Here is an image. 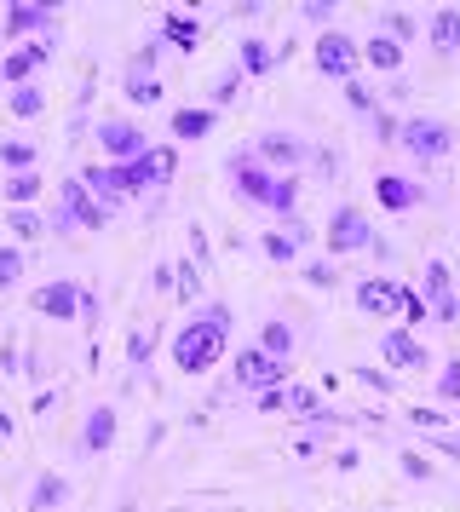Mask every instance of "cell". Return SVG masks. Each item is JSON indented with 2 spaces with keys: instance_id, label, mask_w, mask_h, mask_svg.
<instances>
[{
  "instance_id": "1",
  "label": "cell",
  "mask_w": 460,
  "mask_h": 512,
  "mask_svg": "<svg viewBox=\"0 0 460 512\" xmlns=\"http://www.w3.org/2000/svg\"><path fill=\"white\" fill-rule=\"evenodd\" d=\"M225 173H230V190L248 202V208H265V213H276L282 225H299V179H288V173H271V167L259 162L253 150H236L225 162Z\"/></svg>"
},
{
  "instance_id": "2",
  "label": "cell",
  "mask_w": 460,
  "mask_h": 512,
  "mask_svg": "<svg viewBox=\"0 0 460 512\" xmlns=\"http://www.w3.org/2000/svg\"><path fill=\"white\" fill-rule=\"evenodd\" d=\"M230 328H236V311L219 300H207L190 323L173 334V369L179 374H207L230 346Z\"/></svg>"
},
{
  "instance_id": "3",
  "label": "cell",
  "mask_w": 460,
  "mask_h": 512,
  "mask_svg": "<svg viewBox=\"0 0 460 512\" xmlns=\"http://www.w3.org/2000/svg\"><path fill=\"white\" fill-rule=\"evenodd\" d=\"M110 219L115 213L81 185V173H69L64 185H58V208H52V225H58V231H104Z\"/></svg>"
},
{
  "instance_id": "4",
  "label": "cell",
  "mask_w": 460,
  "mask_h": 512,
  "mask_svg": "<svg viewBox=\"0 0 460 512\" xmlns=\"http://www.w3.org/2000/svg\"><path fill=\"white\" fill-rule=\"evenodd\" d=\"M110 167H115V179H121V190H127V196H144V190L173 185L179 156H173V144H150L144 156H133V162H110Z\"/></svg>"
},
{
  "instance_id": "5",
  "label": "cell",
  "mask_w": 460,
  "mask_h": 512,
  "mask_svg": "<svg viewBox=\"0 0 460 512\" xmlns=\"http://www.w3.org/2000/svg\"><path fill=\"white\" fill-rule=\"evenodd\" d=\"M311 58H317V75H328V81H351V75L363 70V41L345 35V29H322L317 47H311Z\"/></svg>"
},
{
  "instance_id": "6",
  "label": "cell",
  "mask_w": 460,
  "mask_h": 512,
  "mask_svg": "<svg viewBox=\"0 0 460 512\" xmlns=\"http://www.w3.org/2000/svg\"><path fill=\"white\" fill-rule=\"evenodd\" d=\"M397 144L409 150L414 162H443L455 150V127L449 121H432V116H409L397 127Z\"/></svg>"
},
{
  "instance_id": "7",
  "label": "cell",
  "mask_w": 460,
  "mask_h": 512,
  "mask_svg": "<svg viewBox=\"0 0 460 512\" xmlns=\"http://www.w3.org/2000/svg\"><path fill=\"white\" fill-rule=\"evenodd\" d=\"M368 248H380V236L363 219V208H334V219H328V254H368Z\"/></svg>"
},
{
  "instance_id": "8",
  "label": "cell",
  "mask_w": 460,
  "mask_h": 512,
  "mask_svg": "<svg viewBox=\"0 0 460 512\" xmlns=\"http://www.w3.org/2000/svg\"><path fill=\"white\" fill-rule=\"evenodd\" d=\"M230 380H236V386H248V392H265V386H282V380H288V363H282V357H271V351L248 346V351H236Z\"/></svg>"
},
{
  "instance_id": "9",
  "label": "cell",
  "mask_w": 460,
  "mask_h": 512,
  "mask_svg": "<svg viewBox=\"0 0 460 512\" xmlns=\"http://www.w3.org/2000/svg\"><path fill=\"white\" fill-rule=\"evenodd\" d=\"M426 311H432V323H460V294L449 259H426Z\"/></svg>"
},
{
  "instance_id": "10",
  "label": "cell",
  "mask_w": 460,
  "mask_h": 512,
  "mask_svg": "<svg viewBox=\"0 0 460 512\" xmlns=\"http://www.w3.org/2000/svg\"><path fill=\"white\" fill-rule=\"evenodd\" d=\"M380 357H386V369L391 374H420L426 369V363H432V351L420 346V334H414V328H386V334H380Z\"/></svg>"
},
{
  "instance_id": "11",
  "label": "cell",
  "mask_w": 460,
  "mask_h": 512,
  "mask_svg": "<svg viewBox=\"0 0 460 512\" xmlns=\"http://www.w3.org/2000/svg\"><path fill=\"white\" fill-rule=\"evenodd\" d=\"M248 150H253V156H259L265 167H271V173H288V179H294L299 162L311 156V150H305V144L294 139V133H259V139H253Z\"/></svg>"
},
{
  "instance_id": "12",
  "label": "cell",
  "mask_w": 460,
  "mask_h": 512,
  "mask_svg": "<svg viewBox=\"0 0 460 512\" xmlns=\"http://www.w3.org/2000/svg\"><path fill=\"white\" fill-rule=\"evenodd\" d=\"M52 18H58V6H35V0H18V6H6V18H0V35H12V41L46 35V41H52Z\"/></svg>"
},
{
  "instance_id": "13",
  "label": "cell",
  "mask_w": 460,
  "mask_h": 512,
  "mask_svg": "<svg viewBox=\"0 0 460 512\" xmlns=\"http://www.w3.org/2000/svg\"><path fill=\"white\" fill-rule=\"evenodd\" d=\"M81 282H69V277H58V282H46L41 294H35V311H41L46 323H69V317H81Z\"/></svg>"
},
{
  "instance_id": "14",
  "label": "cell",
  "mask_w": 460,
  "mask_h": 512,
  "mask_svg": "<svg viewBox=\"0 0 460 512\" xmlns=\"http://www.w3.org/2000/svg\"><path fill=\"white\" fill-rule=\"evenodd\" d=\"M98 144H104V156H110V162H133V156L150 150L144 127H133V121H98Z\"/></svg>"
},
{
  "instance_id": "15",
  "label": "cell",
  "mask_w": 460,
  "mask_h": 512,
  "mask_svg": "<svg viewBox=\"0 0 460 512\" xmlns=\"http://www.w3.org/2000/svg\"><path fill=\"white\" fill-rule=\"evenodd\" d=\"M52 52H58V41H29V47H18L6 64H0V81H12V87H29V75L46 70L52 64Z\"/></svg>"
},
{
  "instance_id": "16",
  "label": "cell",
  "mask_w": 460,
  "mask_h": 512,
  "mask_svg": "<svg viewBox=\"0 0 460 512\" xmlns=\"http://www.w3.org/2000/svg\"><path fill=\"white\" fill-rule=\"evenodd\" d=\"M357 311H363V317H397V311H403V288L386 282V277H363L357 282Z\"/></svg>"
},
{
  "instance_id": "17",
  "label": "cell",
  "mask_w": 460,
  "mask_h": 512,
  "mask_svg": "<svg viewBox=\"0 0 460 512\" xmlns=\"http://www.w3.org/2000/svg\"><path fill=\"white\" fill-rule=\"evenodd\" d=\"M374 196H380L386 213H409V208L426 202V190L414 185V179H403V173H380V179H374Z\"/></svg>"
},
{
  "instance_id": "18",
  "label": "cell",
  "mask_w": 460,
  "mask_h": 512,
  "mask_svg": "<svg viewBox=\"0 0 460 512\" xmlns=\"http://www.w3.org/2000/svg\"><path fill=\"white\" fill-rule=\"evenodd\" d=\"M110 449H115V409L92 403L87 426H81V455H110Z\"/></svg>"
},
{
  "instance_id": "19",
  "label": "cell",
  "mask_w": 460,
  "mask_h": 512,
  "mask_svg": "<svg viewBox=\"0 0 460 512\" xmlns=\"http://www.w3.org/2000/svg\"><path fill=\"white\" fill-rule=\"evenodd\" d=\"M426 41H432L437 58H455L460 52V6H437L432 24H426Z\"/></svg>"
},
{
  "instance_id": "20",
  "label": "cell",
  "mask_w": 460,
  "mask_h": 512,
  "mask_svg": "<svg viewBox=\"0 0 460 512\" xmlns=\"http://www.w3.org/2000/svg\"><path fill=\"white\" fill-rule=\"evenodd\" d=\"M81 185L92 190V196H98V202H104V208H121V202H127V190H121V179H115V167L110 162H98V167H81Z\"/></svg>"
},
{
  "instance_id": "21",
  "label": "cell",
  "mask_w": 460,
  "mask_h": 512,
  "mask_svg": "<svg viewBox=\"0 0 460 512\" xmlns=\"http://www.w3.org/2000/svg\"><path fill=\"white\" fill-rule=\"evenodd\" d=\"M69 501V478L64 472H41L35 478V495H29V512H58Z\"/></svg>"
},
{
  "instance_id": "22",
  "label": "cell",
  "mask_w": 460,
  "mask_h": 512,
  "mask_svg": "<svg viewBox=\"0 0 460 512\" xmlns=\"http://www.w3.org/2000/svg\"><path fill=\"white\" fill-rule=\"evenodd\" d=\"M282 415H299V420H328V426H334V409H328V403H322L317 392H311V386H288V409H282Z\"/></svg>"
},
{
  "instance_id": "23",
  "label": "cell",
  "mask_w": 460,
  "mask_h": 512,
  "mask_svg": "<svg viewBox=\"0 0 460 512\" xmlns=\"http://www.w3.org/2000/svg\"><path fill=\"white\" fill-rule=\"evenodd\" d=\"M363 64L368 70H403V47H397V41H391V35H368L363 41Z\"/></svg>"
},
{
  "instance_id": "24",
  "label": "cell",
  "mask_w": 460,
  "mask_h": 512,
  "mask_svg": "<svg viewBox=\"0 0 460 512\" xmlns=\"http://www.w3.org/2000/svg\"><path fill=\"white\" fill-rule=\"evenodd\" d=\"M46 190L41 173H6V185H0V196H6V208H29L35 196Z\"/></svg>"
},
{
  "instance_id": "25",
  "label": "cell",
  "mask_w": 460,
  "mask_h": 512,
  "mask_svg": "<svg viewBox=\"0 0 460 512\" xmlns=\"http://www.w3.org/2000/svg\"><path fill=\"white\" fill-rule=\"evenodd\" d=\"M213 133V110H173V139L179 144H196Z\"/></svg>"
},
{
  "instance_id": "26",
  "label": "cell",
  "mask_w": 460,
  "mask_h": 512,
  "mask_svg": "<svg viewBox=\"0 0 460 512\" xmlns=\"http://www.w3.org/2000/svg\"><path fill=\"white\" fill-rule=\"evenodd\" d=\"M161 41L190 52L196 41H202V24H196V18H179V12H167V18H161Z\"/></svg>"
},
{
  "instance_id": "27",
  "label": "cell",
  "mask_w": 460,
  "mask_h": 512,
  "mask_svg": "<svg viewBox=\"0 0 460 512\" xmlns=\"http://www.w3.org/2000/svg\"><path fill=\"white\" fill-rule=\"evenodd\" d=\"M299 242H305V225H288V231H265V242H259V248H265L276 265H288V259L299 254Z\"/></svg>"
},
{
  "instance_id": "28",
  "label": "cell",
  "mask_w": 460,
  "mask_h": 512,
  "mask_svg": "<svg viewBox=\"0 0 460 512\" xmlns=\"http://www.w3.org/2000/svg\"><path fill=\"white\" fill-rule=\"evenodd\" d=\"M259 351H271V357L288 363V357H294V328L282 323V317H271V323L259 328Z\"/></svg>"
},
{
  "instance_id": "29",
  "label": "cell",
  "mask_w": 460,
  "mask_h": 512,
  "mask_svg": "<svg viewBox=\"0 0 460 512\" xmlns=\"http://www.w3.org/2000/svg\"><path fill=\"white\" fill-rule=\"evenodd\" d=\"M276 64V52L265 47V35H242V70L248 75H271Z\"/></svg>"
},
{
  "instance_id": "30",
  "label": "cell",
  "mask_w": 460,
  "mask_h": 512,
  "mask_svg": "<svg viewBox=\"0 0 460 512\" xmlns=\"http://www.w3.org/2000/svg\"><path fill=\"white\" fill-rule=\"evenodd\" d=\"M6 104H12V116H18V121L41 116V110H46V87H35V81H29V87H12V98H6Z\"/></svg>"
},
{
  "instance_id": "31",
  "label": "cell",
  "mask_w": 460,
  "mask_h": 512,
  "mask_svg": "<svg viewBox=\"0 0 460 512\" xmlns=\"http://www.w3.org/2000/svg\"><path fill=\"white\" fill-rule=\"evenodd\" d=\"M156 98H161V81H156V75H127V104L150 110Z\"/></svg>"
},
{
  "instance_id": "32",
  "label": "cell",
  "mask_w": 460,
  "mask_h": 512,
  "mask_svg": "<svg viewBox=\"0 0 460 512\" xmlns=\"http://www.w3.org/2000/svg\"><path fill=\"white\" fill-rule=\"evenodd\" d=\"M0 162L12 167V173H35V144H23V139H6V144H0Z\"/></svg>"
},
{
  "instance_id": "33",
  "label": "cell",
  "mask_w": 460,
  "mask_h": 512,
  "mask_svg": "<svg viewBox=\"0 0 460 512\" xmlns=\"http://www.w3.org/2000/svg\"><path fill=\"white\" fill-rule=\"evenodd\" d=\"M150 351H156V328H133V334H127V363L144 369V363H150Z\"/></svg>"
},
{
  "instance_id": "34",
  "label": "cell",
  "mask_w": 460,
  "mask_h": 512,
  "mask_svg": "<svg viewBox=\"0 0 460 512\" xmlns=\"http://www.w3.org/2000/svg\"><path fill=\"white\" fill-rule=\"evenodd\" d=\"M6 225H12V231H18L23 242H35V236L46 231V219H41L35 208H12V213H6Z\"/></svg>"
},
{
  "instance_id": "35",
  "label": "cell",
  "mask_w": 460,
  "mask_h": 512,
  "mask_svg": "<svg viewBox=\"0 0 460 512\" xmlns=\"http://www.w3.org/2000/svg\"><path fill=\"white\" fill-rule=\"evenodd\" d=\"M173 288H179V300H196V294H202V265L184 259L179 271H173Z\"/></svg>"
},
{
  "instance_id": "36",
  "label": "cell",
  "mask_w": 460,
  "mask_h": 512,
  "mask_svg": "<svg viewBox=\"0 0 460 512\" xmlns=\"http://www.w3.org/2000/svg\"><path fill=\"white\" fill-rule=\"evenodd\" d=\"M23 282V254L18 248H0V294H12Z\"/></svg>"
},
{
  "instance_id": "37",
  "label": "cell",
  "mask_w": 460,
  "mask_h": 512,
  "mask_svg": "<svg viewBox=\"0 0 460 512\" xmlns=\"http://www.w3.org/2000/svg\"><path fill=\"white\" fill-rule=\"evenodd\" d=\"M437 397L460 409V357H449V363H443V374H437Z\"/></svg>"
},
{
  "instance_id": "38",
  "label": "cell",
  "mask_w": 460,
  "mask_h": 512,
  "mask_svg": "<svg viewBox=\"0 0 460 512\" xmlns=\"http://www.w3.org/2000/svg\"><path fill=\"white\" fill-rule=\"evenodd\" d=\"M397 317H409V323L420 328L426 317H432V311H426V294H420V288H403V311H397Z\"/></svg>"
},
{
  "instance_id": "39",
  "label": "cell",
  "mask_w": 460,
  "mask_h": 512,
  "mask_svg": "<svg viewBox=\"0 0 460 512\" xmlns=\"http://www.w3.org/2000/svg\"><path fill=\"white\" fill-rule=\"evenodd\" d=\"M386 29H391V41H397V47L414 41V18H409V12H397V6H386Z\"/></svg>"
},
{
  "instance_id": "40",
  "label": "cell",
  "mask_w": 460,
  "mask_h": 512,
  "mask_svg": "<svg viewBox=\"0 0 460 512\" xmlns=\"http://www.w3.org/2000/svg\"><path fill=\"white\" fill-rule=\"evenodd\" d=\"M345 98H351V110H363L368 121L380 116V104H374V93H363V81H345Z\"/></svg>"
},
{
  "instance_id": "41",
  "label": "cell",
  "mask_w": 460,
  "mask_h": 512,
  "mask_svg": "<svg viewBox=\"0 0 460 512\" xmlns=\"http://www.w3.org/2000/svg\"><path fill=\"white\" fill-rule=\"evenodd\" d=\"M299 18H305V24H322V29H328V18H334V0H305V6H299Z\"/></svg>"
},
{
  "instance_id": "42",
  "label": "cell",
  "mask_w": 460,
  "mask_h": 512,
  "mask_svg": "<svg viewBox=\"0 0 460 512\" xmlns=\"http://www.w3.org/2000/svg\"><path fill=\"white\" fill-rule=\"evenodd\" d=\"M414 426H432V432H449V415H437V409H409Z\"/></svg>"
},
{
  "instance_id": "43",
  "label": "cell",
  "mask_w": 460,
  "mask_h": 512,
  "mask_svg": "<svg viewBox=\"0 0 460 512\" xmlns=\"http://www.w3.org/2000/svg\"><path fill=\"white\" fill-rule=\"evenodd\" d=\"M305 282H317V288H334V282H340V271H334V265H305Z\"/></svg>"
},
{
  "instance_id": "44",
  "label": "cell",
  "mask_w": 460,
  "mask_h": 512,
  "mask_svg": "<svg viewBox=\"0 0 460 512\" xmlns=\"http://www.w3.org/2000/svg\"><path fill=\"white\" fill-rule=\"evenodd\" d=\"M236 87H242V75H225V81L213 87V104H230V98H236Z\"/></svg>"
},
{
  "instance_id": "45",
  "label": "cell",
  "mask_w": 460,
  "mask_h": 512,
  "mask_svg": "<svg viewBox=\"0 0 460 512\" xmlns=\"http://www.w3.org/2000/svg\"><path fill=\"white\" fill-rule=\"evenodd\" d=\"M357 380L374 386V392H391V374H380V369H357Z\"/></svg>"
},
{
  "instance_id": "46",
  "label": "cell",
  "mask_w": 460,
  "mask_h": 512,
  "mask_svg": "<svg viewBox=\"0 0 460 512\" xmlns=\"http://www.w3.org/2000/svg\"><path fill=\"white\" fill-rule=\"evenodd\" d=\"M317 167H322V179H334V167H340V156H334V150H317Z\"/></svg>"
},
{
  "instance_id": "47",
  "label": "cell",
  "mask_w": 460,
  "mask_h": 512,
  "mask_svg": "<svg viewBox=\"0 0 460 512\" xmlns=\"http://www.w3.org/2000/svg\"><path fill=\"white\" fill-rule=\"evenodd\" d=\"M0 438H12V420H6V415H0Z\"/></svg>"
},
{
  "instance_id": "48",
  "label": "cell",
  "mask_w": 460,
  "mask_h": 512,
  "mask_svg": "<svg viewBox=\"0 0 460 512\" xmlns=\"http://www.w3.org/2000/svg\"><path fill=\"white\" fill-rule=\"evenodd\" d=\"M455 415H460V409H455Z\"/></svg>"
}]
</instances>
